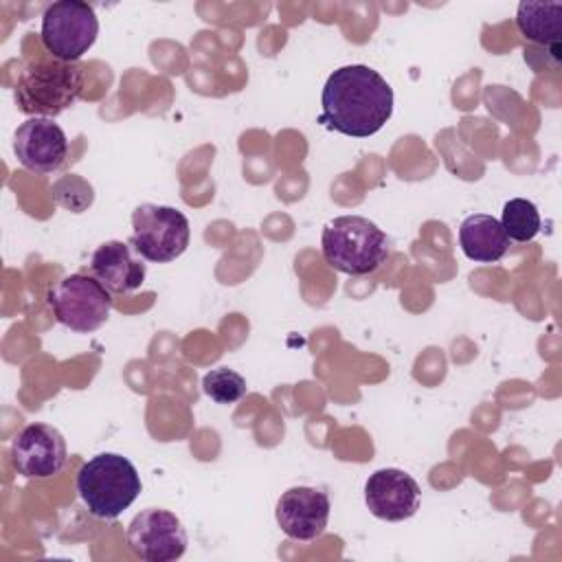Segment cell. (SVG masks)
Segmentation results:
<instances>
[{
  "instance_id": "1",
  "label": "cell",
  "mask_w": 562,
  "mask_h": 562,
  "mask_svg": "<svg viewBox=\"0 0 562 562\" xmlns=\"http://www.w3.org/2000/svg\"><path fill=\"white\" fill-rule=\"evenodd\" d=\"M318 123L331 132L367 138L384 127L393 114V88L367 64L336 68L321 92Z\"/></svg>"
},
{
  "instance_id": "2",
  "label": "cell",
  "mask_w": 562,
  "mask_h": 562,
  "mask_svg": "<svg viewBox=\"0 0 562 562\" xmlns=\"http://www.w3.org/2000/svg\"><path fill=\"white\" fill-rule=\"evenodd\" d=\"M83 68L57 59H33L22 66L13 99L22 114L53 119L66 112L81 94Z\"/></svg>"
},
{
  "instance_id": "3",
  "label": "cell",
  "mask_w": 562,
  "mask_h": 562,
  "mask_svg": "<svg viewBox=\"0 0 562 562\" xmlns=\"http://www.w3.org/2000/svg\"><path fill=\"white\" fill-rule=\"evenodd\" d=\"M321 250L334 270L351 277L378 270L391 252L386 233L362 215H340L327 222L321 235Z\"/></svg>"
},
{
  "instance_id": "4",
  "label": "cell",
  "mask_w": 562,
  "mask_h": 562,
  "mask_svg": "<svg viewBox=\"0 0 562 562\" xmlns=\"http://www.w3.org/2000/svg\"><path fill=\"white\" fill-rule=\"evenodd\" d=\"M140 476L130 459L101 452L88 459L77 474V492L86 509L101 520L121 516L140 494Z\"/></svg>"
},
{
  "instance_id": "5",
  "label": "cell",
  "mask_w": 562,
  "mask_h": 562,
  "mask_svg": "<svg viewBox=\"0 0 562 562\" xmlns=\"http://www.w3.org/2000/svg\"><path fill=\"white\" fill-rule=\"evenodd\" d=\"M46 303L57 318L72 331L90 334L99 329L112 310V292L92 274H66L46 292Z\"/></svg>"
},
{
  "instance_id": "6",
  "label": "cell",
  "mask_w": 562,
  "mask_h": 562,
  "mask_svg": "<svg viewBox=\"0 0 562 562\" xmlns=\"http://www.w3.org/2000/svg\"><path fill=\"white\" fill-rule=\"evenodd\" d=\"M99 35V18L88 2L59 0L44 9L40 40L57 61L77 64Z\"/></svg>"
},
{
  "instance_id": "7",
  "label": "cell",
  "mask_w": 562,
  "mask_h": 562,
  "mask_svg": "<svg viewBox=\"0 0 562 562\" xmlns=\"http://www.w3.org/2000/svg\"><path fill=\"white\" fill-rule=\"evenodd\" d=\"M191 239L189 220L182 211L165 204H140L132 213V248L147 261L167 263L178 259Z\"/></svg>"
},
{
  "instance_id": "8",
  "label": "cell",
  "mask_w": 562,
  "mask_h": 562,
  "mask_svg": "<svg viewBox=\"0 0 562 562\" xmlns=\"http://www.w3.org/2000/svg\"><path fill=\"white\" fill-rule=\"evenodd\" d=\"M127 547L145 562H173L187 551V531L182 520L160 507L143 509L132 518L125 533Z\"/></svg>"
},
{
  "instance_id": "9",
  "label": "cell",
  "mask_w": 562,
  "mask_h": 562,
  "mask_svg": "<svg viewBox=\"0 0 562 562\" xmlns=\"http://www.w3.org/2000/svg\"><path fill=\"white\" fill-rule=\"evenodd\" d=\"M11 463L24 479H53L68 463L66 439L50 424H29L11 441Z\"/></svg>"
},
{
  "instance_id": "10",
  "label": "cell",
  "mask_w": 562,
  "mask_h": 562,
  "mask_svg": "<svg viewBox=\"0 0 562 562\" xmlns=\"http://www.w3.org/2000/svg\"><path fill=\"white\" fill-rule=\"evenodd\" d=\"M13 151L24 169L33 173H53L68 158V138L53 119L33 116L15 130Z\"/></svg>"
},
{
  "instance_id": "11",
  "label": "cell",
  "mask_w": 562,
  "mask_h": 562,
  "mask_svg": "<svg viewBox=\"0 0 562 562\" xmlns=\"http://www.w3.org/2000/svg\"><path fill=\"white\" fill-rule=\"evenodd\" d=\"M329 512H331V503L327 492L318 487L299 485L281 494V498L277 501L274 516H277V525L288 538L312 542L325 531Z\"/></svg>"
},
{
  "instance_id": "12",
  "label": "cell",
  "mask_w": 562,
  "mask_h": 562,
  "mask_svg": "<svg viewBox=\"0 0 562 562\" xmlns=\"http://www.w3.org/2000/svg\"><path fill=\"white\" fill-rule=\"evenodd\" d=\"M422 490L417 481L400 468L375 470L364 483V503L369 512L389 522H400L419 509Z\"/></svg>"
},
{
  "instance_id": "13",
  "label": "cell",
  "mask_w": 562,
  "mask_h": 562,
  "mask_svg": "<svg viewBox=\"0 0 562 562\" xmlns=\"http://www.w3.org/2000/svg\"><path fill=\"white\" fill-rule=\"evenodd\" d=\"M90 274L112 294H132L143 288L147 266L143 257L125 241L110 239L94 248L88 261Z\"/></svg>"
},
{
  "instance_id": "14",
  "label": "cell",
  "mask_w": 562,
  "mask_h": 562,
  "mask_svg": "<svg viewBox=\"0 0 562 562\" xmlns=\"http://www.w3.org/2000/svg\"><path fill=\"white\" fill-rule=\"evenodd\" d=\"M459 246L468 259L494 263L507 252L509 237L496 217L472 213L459 226Z\"/></svg>"
},
{
  "instance_id": "15",
  "label": "cell",
  "mask_w": 562,
  "mask_h": 562,
  "mask_svg": "<svg viewBox=\"0 0 562 562\" xmlns=\"http://www.w3.org/2000/svg\"><path fill=\"white\" fill-rule=\"evenodd\" d=\"M516 26L529 42L549 46L560 57L562 2H520L516 9Z\"/></svg>"
},
{
  "instance_id": "16",
  "label": "cell",
  "mask_w": 562,
  "mask_h": 562,
  "mask_svg": "<svg viewBox=\"0 0 562 562\" xmlns=\"http://www.w3.org/2000/svg\"><path fill=\"white\" fill-rule=\"evenodd\" d=\"M507 237L514 241H529L540 233V213L531 200L512 198L503 206V217L498 220Z\"/></svg>"
},
{
  "instance_id": "17",
  "label": "cell",
  "mask_w": 562,
  "mask_h": 562,
  "mask_svg": "<svg viewBox=\"0 0 562 562\" xmlns=\"http://www.w3.org/2000/svg\"><path fill=\"white\" fill-rule=\"evenodd\" d=\"M202 391L217 404H235L246 395L248 386L244 375H239L237 371L228 367H217L202 378Z\"/></svg>"
}]
</instances>
